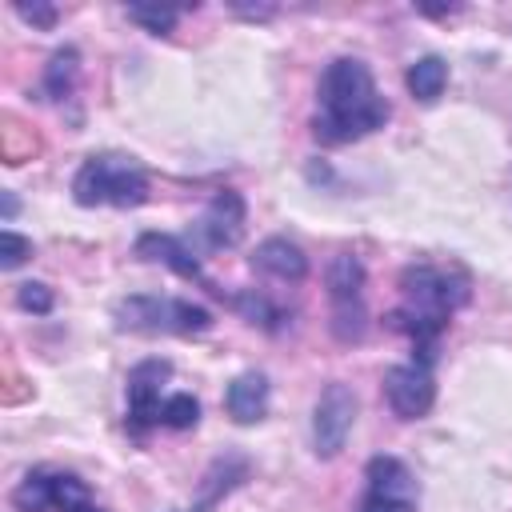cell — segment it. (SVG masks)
<instances>
[{
	"label": "cell",
	"mask_w": 512,
	"mask_h": 512,
	"mask_svg": "<svg viewBox=\"0 0 512 512\" xmlns=\"http://www.w3.org/2000/svg\"><path fill=\"white\" fill-rule=\"evenodd\" d=\"M400 296L404 304L388 316V324L412 340V360L432 368L440 332L448 328L452 312L468 304L472 296L468 276L452 268H436V264H408L400 272Z\"/></svg>",
	"instance_id": "1"
},
{
	"label": "cell",
	"mask_w": 512,
	"mask_h": 512,
	"mask_svg": "<svg viewBox=\"0 0 512 512\" xmlns=\"http://www.w3.org/2000/svg\"><path fill=\"white\" fill-rule=\"evenodd\" d=\"M388 120V100L376 92V80L364 60L340 56L320 76V112L312 120L316 140L324 144H348L360 140Z\"/></svg>",
	"instance_id": "2"
},
{
	"label": "cell",
	"mask_w": 512,
	"mask_h": 512,
	"mask_svg": "<svg viewBox=\"0 0 512 512\" xmlns=\"http://www.w3.org/2000/svg\"><path fill=\"white\" fill-rule=\"evenodd\" d=\"M72 196L84 208L112 204V208H136L148 200V172L132 156H88L80 172L72 176Z\"/></svg>",
	"instance_id": "3"
},
{
	"label": "cell",
	"mask_w": 512,
	"mask_h": 512,
	"mask_svg": "<svg viewBox=\"0 0 512 512\" xmlns=\"http://www.w3.org/2000/svg\"><path fill=\"white\" fill-rule=\"evenodd\" d=\"M116 324L124 332H144V336H156V332L200 336L212 328V312L180 296H128L116 304Z\"/></svg>",
	"instance_id": "4"
},
{
	"label": "cell",
	"mask_w": 512,
	"mask_h": 512,
	"mask_svg": "<svg viewBox=\"0 0 512 512\" xmlns=\"http://www.w3.org/2000/svg\"><path fill=\"white\" fill-rule=\"evenodd\" d=\"M328 304H332V336L340 344H360L368 332V308H364V260L352 252L332 256L328 272Z\"/></svg>",
	"instance_id": "5"
},
{
	"label": "cell",
	"mask_w": 512,
	"mask_h": 512,
	"mask_svg": "<svg viewBox=\"0 0 512 512\" xmlns=\"http://www.w3.org/2000/svg\"><path fill=\"white\" fill-rule=\"evenodd\" d=\"M368 492L356 512H416V476L396 456H372L364 468Z\"/></svg>",
	"instance_id": "6"
},
{
	"label": "cell",
	"mask_w": 512,
	"mask_h": 512,
	"mask_svg": "<svg viewBox=\"0 0 512 512\" xmlns=\"http://www.w3.org/2000/svg\"><path fill=\"white\" fill-rule=\"evenodd\" d=\"M352 420H356V392L340 380H332L320 400H316V412H312V444H316V456L320 460H332L340 456L348 432H352Z\"/></svg>",
	"instance_id": "7"
},
{
	"label": "cell",
	"mask_w": 512,
	"mask_h": 512,
	"mask_svg": "<svg viewBox=\"0 0 512 512\" xmlns=\"http://www.w3.org/2000/svg\"><path fill=\"white\" fill-rule=\"evenodd\" d=\"M168 376H172V364L160 360V356L140 360V364L128 372V428H132L136 436H144L152 424H160V416H164L160 392H164Z\"/></svg>",
	"instance_id": "8"
},
{
	"label": "cell",
	"mask_w": 512,
	"mask_h": 512,
	"mask_svg": "<svg viewBox=\"0 0 512 512\" xmlns=\"http://www.w3.org/2000/svg\"><path fill=\"white\" fill-rule=\"evenodd\" d=\"M384 400L400 420H424L436 404V380L432 368L408 360V364H392L384 372Z\"/></svg>",
	"instance_id": "9"
},
{
	"label": "cell",
	"mask_w": 512,
	"mask_h": 512,
	"mask_svg": "<svg viewBox=\"0 0 512 512\" xmlns=\"http://www.w3.org/2000/svg\"><path fill=\"white\" fill-rule=\"evenodd\" d=\"M196 232L208 248H232L244 236V200H240V192H232V188L216 192L212 204L204 208Z\"/></svg>",
	"instance_id": "10"
},
{
	"label": "cell",
	"mask_w": 512,
	"mask_h": 512,
	"mask_svg": "<svg viewBox=\"0 0 512 512\" xmlns=\"http://www.w3.org/2000/svg\"><path fill=\"white\" fill-rule=\"evenodd\" d=\"M252 268L264 272V276H272V280H280V284H300L308 276V256L288 236H268L252 252Z\"/></svg>",
	"instance_id": "11"
},
{
	"label": "cell",
	"mask_w": 512,
	"mask_h": 512,
	"mask_svg": "<svg viewBox=\"0 0 512 512\" xmlns=\"http://www.w3.org/2000/svg\"><path fill=\"white\" fill-rule=\"evenodd\" d=\"M136 256L148 260V264H164V268H172V272L184 276V280H204L196 252H192L184 240L168 236V232H144V236L136 240Z\"/></svg>",
	"instance_id": "12"
},
{
	"label": "cell",
	"mask_w": 512,
	"mask_h": 512,
	"mask_svg": "<svg viewBox=\"0 0 512 512\" xmlns=\"http://www.w3.org/2000/svg\"><path fill=\"white\" fill-rule=\"evenodd\" d=\"M224 408L236 424L264 420V412H268V376L264 372H240L224 392Z\"/></svg>",
	"instance_id": "13"
},
{
	"label": "cell",
	"mask_w": 512,
	"mask_h": 512,
	"mask_svg": "<svg viewBox=\"0 0 512 512\" xmlns=\"http://www.w3.org/2000/svg\"><path fill=\"white\" fill-rule=\"evenodd\" d=\"M404 84H408L412 100H420V104H436L440 92H444V84H448V64H444L440 56H420L416 64H408Z\"/></svg>",
	"instance_id": "14"
},
{
	"label": "cell",
	"mask_w": 512,
	"mask_h": 512,
	"mask_svg": "<svg viewBox=\"0 0 512 512\" xmlns=\"http://www.w3.org/2000/svg\"><path fill=\"white\" fill-rule=\"evenodd\" d=\"M12 508L16 512H52L56 508V472H28L16 488H12Z\"/></svg>",
	"instance_id": "15"
},
{
	"label": "cell",
	"mask_w": 512,
	"mask_h": 512,
	"mask_svg": "<svg viewBox=\"0 0 512 512\" xmlns=\"http://www.w3.org/2000/svg\"><path fill=\"white\" fill-rule=\"evenodd\" d=\"M76 72H80V52L76 48H60L44 68V92L52 100H64L72 92V84H76Z\"/></svg>",
	"instance_id": "16"
},
{
	"label": "cell",
	"mask_w": 512,
	"mask_h": 512,
	"mask_svg": "<svg viewBox=\"0 0 512 512\" xmlns=\"http://www.w3.org/2000/svg\"><path fill=\"white\" fill-rule=\"evenodd\" d=\"M160 424L172 428V432H188V428H196V424H200V400H196L192 392H172V396L164 400V416H160Z\"/></svg>",
	"instance_id": "17"
},
{
	"label": "cell",
	"mask_w": 512,
	"mask_h": 512,
	"mask_svg": "<svg viewBox=\"0 0 512 512\" xmlns=\"http://www.w3.org/2000/svg\"><path fill=\"white\" fill-rule=\"evenodd\" d=\"M16 304H20L24 312H32V316H48V312H52V288L40 284V280H24V284L16 288Z\"/></svg>",
	"instance_id": "18"
},
{
	"label": "cell",
	"mask_w": 512,
	"mask_h": 512,
	"mask_svg": "<svg viewBox=\"0 0 512 512\" xmlns=\"http://www.w3.org/2000/svg\"><path fill=\"white\" fill-rule=\"evenodd\" d=\"M32 256V240L28 236H20V232H12V228H4L0 232V268H20L24 260Z\"/></svg>",
	"instance_id": "19"
},
{
	"label": "cell",
	"mask_w": 512,
	"mask_h": 512,
	"mask_svg": "<svg viewBox=\"0 0 512 512\" xmlns=\"http://www.w3.org/2000/svg\"><path fill=\"white\" fill-rule=\"evenodd\" d=\"M128 20H136V24H144L148 32H172V24H176V8H128Z\"/></svg>",
	"instance_id": "20"
},
{
	"label": "cell",
	"mask_w": 512,
	"mask_h": 512,
	"mask_svg": "<svg viewBox=\"0 0 512 512\" xmlns=\"http://www.w3.org/2000/svg\"><path fill=\"white\" fill-rule=\"evenodd\" d=\"M16 12H20L28 24H36V28H52V24H56V8H52V4H16Z\"/></svg>",
	"instance_id": "21"
},
{
	"label": "cell",
	"mask_w": 512,
	"mask_h": 512,
	"mask_svg": "<svg viewBox=\"0 0 512 512\" xmlns=\"http://www.w3.org/2000/svg\"><path fill=\"white\" fill-rule=\"evenodd\" d=\"M68 512H104L96 500H84V504H76V508H68Z\"/></svg>",
	"instance_id": "22"
}]
</instances>
